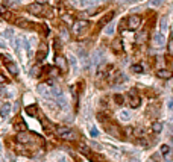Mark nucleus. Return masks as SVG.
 Wrapping results in <instances>:
<instances>
[{"label":"nucleus","instance_id":"obj_29","mask_svg":"<svg viewBox=\"0 0 173 162\" xmlns=\"http://www.w3.org/2000/svg\"><path fill=\"white\" fill-rule=\"evenodd\" d=\"M163 2H164V0H149V3H150V5H153V6H159Z\"/></svg>","mask_w":173,"mask_h":162},{"label":"nucleus","instance_id":"obj_3","mask_svg":"<svg viewBox=\"0 0 173 162\" xmlns=\"http://www.w3.org/2000/svg\"><path fill=\"white\" fill-rule=\"evenodd\" d=\"M140 23H141V18H140L138 15H131V17L128 18V29L135 30L140 26Z\"/></svg>","mask_w":173,"mask_h":162},{"label":"nucleus","instance_id":"obj_30","mask_svg":"<svg viewBox=\"0 0 173 162\" xmlns=\"http://www.w3.org/2000/svg\"><path fill=\"white\" fill-rule=\"evenodd\" d=\"M167 53H169V55H172L173 53V43L172 41H169V44H167Z\"/></svg>","mask_w":173,"mask_h":162},{"label":"nucleus","instance_id":"obj_6","mask_svg":"<svg viewBox=\"0 0 173 162\" xmlns=\"http://www.w3.org/2000/svg\"><path fill=\"white\" fill-rule=\"evenodd\" d=\"M27 11H29L31 14H34V15H40V14L44 12V8L41 6V3H32V5L27 6Z\"/></svg>","mask_w":173,"mask_h":162},{"label":"nucleus","instance_id":"obj_10","mask_svg":"<svg viewBox=\"0 0 173 162\" xmlns=\"http://www.w3.org/2000/svg\"><path fill=\"white\" fill-rule=\"evenodd\" d=\"M106 129H108V132H109V133H111L113 137L119 138V139H121V138H123V135H121V130H120L119 127H117L115 124H113V126H108Z\"/></svg>","mask_w":173,"mask_h":162},{"label":"nucleus","instance_id":"obj_39","mask_svg":"<svg viewBox=\"0 0 173 162\" xmlns=\"http://www.w3.org/2000/svg\"><path fill=\"white\" fill-rule=\"evenodd\" d=\"M46 0H36V3H44Z\"/></svg>","mask_w":173,"mask_h":162},{"label":"nucleus","instance_id":"obj_12","mask_svg":"<svg viewBox=\"0 0 173 162\" xmlns=\"http://www.w3.org/2000/svg\"><path fill=\"white\" fill-rule=\"evenodd\" d=\"M9 112H11V105L9 103H3L2 108H0V117L2 118H6L9 115Z\"/></svg>","mask_w":173,"mask_h":162},{"label":"nucleus","instance_id":"obj_5","mask_svg":"<svg viewBox=\"0 0 173 162\" xmlns=\"http://www.w3.org/2000/svg\"><path fill=\"white\" fill-rule=\"evenodd\" d=\"M47 50H49L47 44H46V43L40 44V49H38V53H36V61H38V62H41V61L47 56Z\"/></svg>","mask_w":173,"mask_h":162},{"label":"nucleus","instance_id":"obj_20","mask_svg":"<svg viewBox=\"0 0 173 162\" xmlns=\"http://www.w3.org/2000/svg\"><path fill=\"white\" fill-rule=\"evenodd\" d=\"M152 130H153L155 133H159V132L163 130V123H159V121H155V123L152 124Z\"/></svg>","mask_w":173,"mask_h":162},{"label":"nucleus","instance_id":"obj_27","mask_svg":"<svg viewBox=\"0 0 173 162\" xmlns=\"http://www.w3.org/2000/svg\"><path fill=\"white\" fill-rule=\"evenodd\" d=\"M167 29V18L163 17L161 18V30H165Z\"/></svg>","mask_w":173,"mask_h":162},{"label":"nucleus","instance_id":"obj_24","mask_svg":"<svg viewBox=\"0 0 173 162\" xmlns=\"http://www.w3.org/2000/svg\"><path fill=\"white\" fill-rule=\"evenodd\" d=\"M79 152H81V153H84V154H90V148L85 147L84 144H81V145H79Z\"/></svg>","mask_w":173,"mask_h":162},{"label":"nucleus","instance_id":"obj_35","mask_svg":"<svg viewBox=\"0 0 173 162\" xmlns=\"http://www.w3.org/2000/svg\"><path fill=\"white\" fill-rule=\"evenodd\" d=\"M6 82H8V79H6V77H3L2 74H0V84H6Z\"/></svg>","mask_w":173,"mask_h":162},{"label":"nucleus","instance_id":"obj_28","mask_svg":"<svg viewBox=\"0 0 173 162\" xmlns=\"http://www.w3.org/2000/svg\"><path fill=\"white\" fill-rule=\"evenodd\" d=\"M113 32H114V26L113 24H109L106 29H105V34L106 35H113Z\"/></svg>","mask_w":173,"mask_h":162},{"label":"nucleus","instance_id":"obj_25","mask_svg":"<svg viewBox=\"0 0 173 162\" xmlns=\"http://www.w3.org/2000/svg\"><path fill=\"white\" fill-rule=\"evenodd\" d=\"M114 100H115V103H117V105H121V103H123V95H120V94H115V95H114Z\"/></svg>","mask_w":173,"mask_h":162},{"label":"nucleus","instance_id":"obj_37","mask_svg":"<svg viewBox=\"0 0 173 162\" xmlns=\"http://www.w3.org/2000/svg\"><path fill=\"white\" fill-rule=\"evenodd\" d=\"M5 35H6V36H12V30H6Z\"/></svg>","mask_w":173,"mask_h":162},{"label":"nucleus","instance_id":"obj_11","mask_svg":"<svg viewBox=\"0 0 173 162\" xmlns=\"http://www.w3.org/2000/svg\"><path fill=\"white\" fill-rule=\"evenodd\" d=\"M113 50L115 51V53H121V51H123V41H121V38L113 40Z\"/></svg>","mask_w":173,"mask_h":162},{"label":"nucleus","instance_id":"obj_18","mask_svg":"<svg viewBox=\"0 0 173 162\" xmlns=\"http://www.w3.org/2000/svg\"><path fill=\"white\" fill-rule=\"evenodd\" d=\"M14 129L18 130V132H25V130H26V124H25V121H23V120H18L17 124H14Z\"/></svg>","mask_w":173,"mask_h":162},{"label":"nucleus","instance_id":"obj_7","mask_svg":"<svg viewBox=\"0 0 173 162\" xmlns=\"http://www.w3.org/2000/svg\"><path fill=\"white\" fill-rule=\"evenodd\" d=\"M38 93L43 95L44 100H50V97H52V93L49 91L47 85H38Z\"/></svg>","mask_w":173,"mask_h":162},{"label":"nucleus","instance_id":"obj_36","mask_svg":"<svg viewBox=\"0 0 173 162\" xmlns=\"http://www.w3.org/2000/svg\"><path fill=\"white\" fill-rule=\"evenodd\" d=\"M121 2H125V3H135L137 0H121Z\"/></svg>","mask_w":173,"mask_h":162},{"label":"nucleus","instance_id":"obj_13","mask_svg":"<svg viewBox=\"0 0 173 162\" xmlns=\"http://www.w3.org/2000/svg\"><path fill=\"white\" fill-rule=\"evenodd\" d=\"M114 15H115V12H114V11H111V12H108V14H106V15H105V17L102 18L100 21H99V27H103L105 24H108V21H109V20H113V18H114Z\"/></svg>","mask_w":173,"mask_h":162},{"label":"nucleus","instance_id":"obj_23","mask_svg":"<svg viewBox=\"0 0 173 162\" xmlns=\"http://www.w3.org/2000/svg\"><path fill=\"white\" fill-rule=\"evenodd\" d=\"M161 153L164 154V156H167V154H170V147L167 144H164V145H161Z\"/></svg>","mask_w":173,"mask_h":162},{"label":"nucleus","instance_id":"obj_32","mask_svg":"<svg viewBox=\"0 0 173 162\" xmlns=\"http://www.w3.org/2000/svg\"><path fill=\"white\" fill-rule=\"evenodd\" d=\"M41 121H43V126L46 129H49V121H47V118H44V117H41Z\"/></svg>","mask_w":173,"mask_h":162},{"label":"nucleus","instance_id":"obj_8","mask_svg":"<svg viewBox=\"0 0 173 162\" xmlns=\"http://www.w3.org/2000/svg\"><path fill=\"white\" fill-rule=\"evenodd\" d=\"M55 62H56V65H58V67H59L62 71H67L69 65H67V59H65V58H62V56H59V55H58V56L55 58Z\"/></svg>","mask_w":173,"mask_h":162},{"label":"nucleus","instance_id":"obj_16","mask_svg":"<svg viewBox=\"0 0 173 162\" xmlns=\"http://www.w3.org/2000/svg\"><path fill=\"white\" fill-rule=\"evenodd\" d=\"M15 24L20 26V27H25V29H31L32 27V23L31 21H27V20H23V18H18V20H15Z\"/></svg>","mask_w":173,"mask_h":162},{"label":"nucleus","instance_id":"obj_9","mask_svg":"<svg viewBox=\"0 0 173 162\" xmlns=\"http://www.w3.org/2000/svg\"><path fill=\"white\" fill-rule=\"evenodd\" d=\"M17 139L18 143H21V144H27V143H31L32 141V137L29 135V133H25V132H21V133H18L17 135Z\"/></svg>","mask_w":173,"mask_h":162},{"label":"nucleus","instance_id":"obj_14","mask_svg":"<svg viewBox=\"0 0 173 162\" xmlns=\"http://www.w3.org/2000/svg\"><path fill=\"white\" fill-rule=\"evenodd\" d=\"M6 68L9 70V73H11V74H14V76H17V74H18V67H17V64H15V62L8 61V62H6Z\"/></svg>","mask_w":173,"mask_h":162},{"label":"nucleus","instance_id":"obj_38","mask_svg":"<svg viewBox=\"0 0 173 162\" xmlns=\"http://www.w3.org/2000/svg\"><path fill=\"white\" fill-rule=\"evenodd\" d=\"M36 73H38V68H34V70H32V76H35Z\"/></svg>","mask_w":173,"mask_h":162},{"label":"nucleus","instance_id":"obj_15","mask_svg":"<svg viewBox=\"0 0 173 162\" xmlns=\"http://www.w3.org/2000/svg\"><path fill=\"white\" fill-rule=\"evenodd\" d=\"M164 43H165L164 35L163 34H155V36H153V44L159 47V46H164Z\"/></svg>","mask_w":173,"mask_h":162},{"label":"nucleus","instance_id":"obj_1","mask_svg":"<svg viewBox=\"0 0 173 162\" xmlns=\"http://www.w3.org/2000/svg\"><path fill=\"white\" fill-rule=\"evenodd\" d=\"M56 133L61 138L67 139V141H76L78 139V133L75 130H71L70 127H67V126H58L56 127Z\"/></svg>","mask_w":173,"mask_h":162},{"label":"nucleus","instance_id":"obj_33","mask_svg":"<svg viewBox=\"0 0 173 162\" xmlns=\"http://www.w3.org/2000/svg\"><path fill=\"white\" fill-rule=\"evenodd\" d=\"M90 133H91V137H97V133H99V132H97V129H91V132H90Z\"/></svg>","mask_w":173,"mask_h":162},{"label":"nucleus","instance_id":"obj_4","mask_svg":"<svg viewBox=\"0 0 173 162\" xmlns=\"http://www.w3.org/2000/svg\"><path fill=\"white\" fill-rule=\"evenodd\" d=\"M129 106L131 108H138L140 106V97L137 95L135 89H131L129 91Z\"/></svg>","mask_w":173,"mask_h":162},{"label":"nucleus","instance_id":"obj_21","mask_svg":"<svg viewBox=\"0 0 173 162\" xmlns=\"http://www.w3.org/2000/svg\"><path fill=\"white\" fill-rule=\"evenodd\" d=\"M26 112L31 115V117H34L35 114H36V106L35 105H32V106H29V108H26Z\"/></svg>","mask_w":173,"mask_h":162},{"label":"nucleus","instance_id":"obj_26","mask_svg":"<svg viewBox=\"0 0 173 162\" xmlns=\"http://www.w3.org/2000/svg\"><path fill=\"white\" fill-rule=\"evenodd\" d=\"M132 71L134 73H143V67L141 65H132Z\"/></svg>","mask_w":173,"mask_h":162},{"label":"nucleus","instance_id":"obj_31","mask_svg":"<svg viewBox=\"0 0 173 162\" xmlns=\"http://www.w3.org/2000/svg\"><path fill=\"white\" fill-rule=\"evenodd\" d=\"M97 118H99V121H103V123H106L108 117H106V115H103V114H99V115H97Z\"/></svg>","mask_w":173,"mask_h":162},{"label":"nucleus","instance_id":"obj_17","mask_svg":"<svg viewBox=\"0 0 173 162\" xmlns=\"http://www.w3.org/2000/svg\"><path fill=\"white\" fill-rule=\"evenodd\" d=\"M156 76L159 77V79H170L172 77V71H169V70H159L156 73Z\"/></svg>","mask_w":173,"mask_h":162},{"label":"nucleus","instance_id":"obj_19","mask_svg":"<svg viewBox=\"0 0 173 162\" xmlns=\"http://www.w3.org/2000/svg\"><path fill=\"white\" fill-rule=\"evenodd\" d=\"M147 40V30H141L138 35H137V41L138 43H144Z\"/></svg>","mask_w":173,"mask_h":162},{"label":"nucleus","instance_id":"obj_34","mask_svg":"<svg viewBox=\"0 0 173 162\" xmlns=\"http://www.w3.org/2000/svg\"><path fill=\"white\" fill-rule=\"evenodd\" d=\"M69 59H70V62H71V65H75V67H76V59H75V56H70Z\"/></svg>","mask_w":173,"mask_h":162},{"label":"nucleus","instance_id":"obj_40","mask_svg":"<svg viewBox=\"0 0 173 162\" xmlns=\"http://www.w3.org/2000/svg\"><path fill=\"white\" fill-rule=\"evenodd\" d=\"M12 2H15V3H20V2H21V0H12Z\"/></svg>","mask_w":173,"mask_h":162},{"label":"nucleus","instance_id":"obj_2","mask_svg":"<svg viewBox=\"0 0 173 162\" xmlns=\"http://www.w3.org/2000/svg\"><path fill=\"white\" fill-rule=\"evenodd\" d=\"M88 27H90V23L85 21V20H78L75 24H73V30H75V34L76 35H84L88 30Z\"/></svg>","mask_w":173,"mask_h":162},{"label":"nucleus","instance_id":"obj_22","mask_svg":"<svg viewBox=\"0 0 173 162\" xmlns=\"http://www.w3.org/2000/svg\"><path fill=\"white\" fill-rule=\"evenodd\" d=\"M129 118H131V114L128 111H121L120 112V120H123V121H128Z\"/></svg>","mask_w":173,"mask_h":162}]
</instances>
